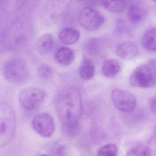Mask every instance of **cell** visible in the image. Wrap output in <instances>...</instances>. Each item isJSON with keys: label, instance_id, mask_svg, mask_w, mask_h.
<instances>
[{"label": "cell", "instance_id": "cell-12", "mask_svg": "<svg viewBox=\"0 0 156 156\" xmlns=\"http://www.w3.org/2000/svg\"><path fill=\"white\" fill-rule=\"evenodd\" d=\"M80 33L75 29L65 28L60 31L59 38L61 41L66 45H72L78 41Z\"/></svg>", "mask_w": 156, "mask_h": 156}, {"label": "cell", "instance_id": "cell-17", "mask_svg": "<svg viewBox=\"0 0 156 156\" xmlns=\"http://www.w3.org/2000/svg\"><path fill=\"white\" fill-rule=\"evenodd\" d=\"M101 2L107 9L116 13L124 11L126 6L127 3L126 1H101Z\"/></svg>", "mask_w": 156, "mask_h": 156}, {"label": "cell", "instance_id": "cell-2", "mask_svg": "<svg viewBox=\"0 0 156 156\" xmlns=\"http://www.w3.org/2000/svg\"><path fill=\"white\" fill-rule=\"evenodd\" d=\"M129 83L133 87L148 88L156 85V64L149 61L137 67L129 78Z\"/></svg>", "mask_w": 156, "mask_h": 156}, {"label": "cell", "instance_id": "cell-11", "mask_svg": "<svg viewBox=\"0 0 156 156\" xmlns=\"http://www.w3.org/2000/svg\"><path fill=\"white\" fill-rule=\"evenodd\" d=\"M75 57L73 51L70 48L62 47L57 50L54 55V59L56 63L62 66L70 65Z\"/></svg>", "mask_w": 156, "mask_h": 156}, {"label": "cell", "instance_id": "cell-21", "mask_svg": "<svg viewBox=\"0 0 156 156\" xmlns=\"http://www.w3.org/2000/svg\"><path fill=\"white\" fill-rule=\"evenodd\" d=\"M24 1H2L1 5L3 10L10 11L11 7H13L15 9L21 7L23 5Z\"/></svg>", "mask_w": 156, "mask_h": 156}, {"label": "cell", "instance_id": "cell-22", "mask_svg": "<svg viewBox=\"0 0 156 156\" xmlns=\"http://www.w3.org/2000/svg\"><path fill=\"white\" fill-rule=\"evenodd\" d=\"M149 108L151 112L156 114V94L150 100Z\"/></svg>", "mask_w": 156, "mask_h": 156}, {"label": "cell", "instance_id": "cell-14", "mask_svg": "<svg viewBox=\"0 0 156 156\" xmlns=\"http://www.w3.org/2000/svg\"><path fill=\"white\" fill-rule=\"evenodd\" d=\"M79 75L83 80L87 81L94 76L95 67L91 60L85 59L82 62L79 68Z\"/></svg>", "mask_w": 156, "mask_h": 156}, {"label": "cell", "instance_id": "cell-24", "mask_svg": "<svg viewBox=\"0 0 156 156\" xmlns=\"http://www.w3.org/2000/svg\"></svg>", "mask_w": 156, "mask_h": 156}, {"label": "cell", "instance_id": "cell-5", "mask_svg": "<svg viewBox=\"0 0 156 156\" xmlns=\"http://www.w3.org/2000/svg\"><path fill=\"white\" fill-rule=\"evenodd\" d=\"M78 23L82 27L88 31L100 28L105 23V17L98 10L87 7L81 10L77 17Z\"/></svg>", "mask_w": 156, "mask_h": 156}, {"label": "cell", "instance_id": "cell-1", "mask_svg": "<svg viewBox=\"0 0 156 156\" xmlns=\"http://www.w3.org/2000/svg\"><path fill=\"white\" fill-rule=\"evenodd\" d=\"M55 105L63 132L69 136H75L79 131L83 110L79 88L69 85L62 88L55 97Z\"/></svg>", "mask_w": 156, "mask_h": 156}, {"label": "cell", "instance_id": "cell-20", "mask_svg": "<svg viewBox=\"0 0 156 156\" xmlns=\"http://www.w3.org/2000/svg\"><path fill=\"white\" fill-rule=\"evenodd\" d=\"M118 149L116 146L112 143L101 147L98 152V156H116Z\"/></svg>", "mask_w": 156, "mask_h": 156}, {"label": "cell", "instance_id": "cell-16", "mask_svg": "<svg viewBox=\"0 0 156 156\" xmlns=\"http://www.w3.org/2000/svg\"><path fill=\"white\" fill-rule=\"evenodd\" d=\"M141 43L145 50L156 51V28L150 29L144 34Z\"/></svg>", "mask_w": 156, "mask_h": 156}, {"label": "cell", "instance_id": "cell-23", "mask_svg": "<svg viewBox=\"0 0 156 156\" xmlns=\"http://www.w3.org/2000/svg\"><path fill=\"white\" fill-rule=\"evenodd\" d=\"M39 156H50L47 154H42V155H40Z\"/></svg>", "mask_w": 156, "mask_h": 156}, {"label": "cell", "instance_id": "cell-4", "mask_svg": "<svg viewBox=\"0 0 156 156\" xmlns=\"http://www.w3.org/2000/svg\"><path fill=\"white\" fill-rule=\"evenodd\" d=\"M3 73L7 80L14 83H23L29 77V67L25 61L18 58L7 61L3 67Z\"/></svg>", "mask_w": 156, "mask_h": 156}, {"label": "cell", "instance_id": "cell-7", "mask_svg": "<svg viewBox=\"0 0 156 156\" xmlns=\"http://www.w3.org/2000/svg\"><path fill=\"white\" fill-rule=\"evenodd\" d=\"M44 90L39 87H29L22 91L19 100L22 106L27 110H33L38 106L45 98Z\"/></svg>", "mask_w": 156, "mask_h": 156}, {"label": "cell", "instance_id": "cell-15", "mask_svg": "<svg viewBox=\"0 0 156 156\" xmlns=\"http://www.w3.org/2000/svg\"><path fill=\"white\" fill-rule=\"evenodd\" d=\"M53 42L52 35L50 34H45L41 36L36 41L35 48L38 52L44 54L51 48Z\"/></svg>", "mask_w": 156, "mask_h": 156}, {"label": "cell", "instance_id": "cell-9", "mask_svg": "<svg viewBox=\"0 0 156 156\" xmlns=\"http://www.w3.org/2000/svg\"><path fill=\"white\" fill-rule=\"evenodd\" d=\"M139 49L136 44L131 41H126L118 45L116 53L119 57L124 60L135 58L139 54Z\"/></svg>", "mask_w": 156, "mask_h": 156}, {"label": "cell", "instance_id": "cell-8", "mask_svg": "<svg viewBox=\"0 0 156 156\" xmlns=\"http://www.w3.org/2000/svg\"><path fill=\"white\" fill-rule=\"evenodd\" d=\"M33 128L44 137H50L53 134L55 126L52 118L47 113L36 115L32 121Z\"/></svg>", "mask_w": 156, "mask_h": 156}, {"label": "cell", "instance_id": "cell-19", "mask_svg": "<svg viewBox=\"0 0 156 156\" xmlns=\"http://www.w3.org/2000/svg\"><path fill=\"white\" fill-rule=\"evenodd\" d=\"M37 74L42 80H48L52 77L53 71L50 66L43 64L38 67Z\"/></svg>", "mask_w": 156, "mask_h": 156}, {"label": "cell", "instance_id": "cell-13", "mask_svg": "<svg viewBox=\"0 0 156 156\" xmlns=\"http://www.w3.org/2000/svg\"><path fill=\"white\" fill-rule=\"evenodd\" d=\"M120 64L117 60L110 59L105 62L102 67V73L107 78L115 77L121 71Z\"/></svg>", "mask_w": 156, "mask_h": 156}, {"label": "cell", "instance_id": "cell-6", "mask_svg": "<svg viewBox=\"0 0 156 156\" xmlns=\"http://www.w3.org/2000/svg\"><path fill=\"white\" fill-rule=\"evenodd\" d=\"M111 98L114 105L121 112H132L136 106V99L134 95L123 89H113L111 92Z\"/></svg>", "mask_w": 156, "mask_h": 156}, {"label": "cell", "instance_id": "cell-3", "mask_svg": "<svg viewBox=\"0 0 156 156\" xmlns=\"http://www.w3.org/2000/svg\"><path fill=\"white\" fill-rule=\"evenodd\" d=\"M16 120L14 111L8 104L0 106V146L5 147L11 142L14 136Z\"/></svg>", "mask_w": 156, "mask_h": 156}, {"label": "cell", "instance_id": "cell-18", "mask_svg": "<svg viewBox=\"0 0 156 156\" xmlns=\"http://www.w3.org/2000/svg\"><path fill=\"white\" fill-rule=\"evenodd\" d=\"M125 156H151V152L148 147L137 145L129 150Z\"/></svg>", "mask_w": 156, "mask_h": 156}, {"label": "cell", "instance_id": "cell-10", "mask_svg": "<svg viewBox=\"0 0 156 156\" xmlns=\"http://www.w3.org/2000/svg\"><path fill=\"white\" fill-rule=\"evenodd\" d=\"M147 15V10L143 4L134 2L130 4L128 12V17L133 24L141 22Z\"/></svg>", "mask_w": 156, "mask_h": 156}]
</instances>
